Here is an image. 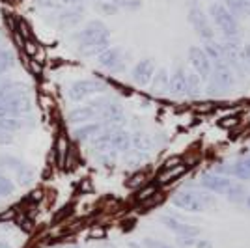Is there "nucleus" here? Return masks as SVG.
Wrapping results in <instances>:
<instances>
[{"mask_svg": "<svg viewBox=\"0 0 250 248\" xmlns=\"http://www.w3.org/2000/svg\"><path fill=\"white\" fill-rule=\"evenodd\" d=\"M0 133H2V129H0Z\"/></svg>", "mask_w": 250, "mask_h": 248, "instance_id": "obj_41", "label": "nucleus"}, {"mask_svg": "<svg viewBox=\"0 0 250 248\" xmlns=\"http://www.w3.org/2000/svg\"><path fill=\"white\" fill-rule=\"evenodd\" d=\"M11 133H6V131H2L0 133V144H4V145H8V144H11Z\"/></svg>", "mask_w": 250, "mask_h": 248, "instance_id": "obj_33", "label": "nucleus"}, {"mask_svg": "<svg viewBox=\"0 0 250 248\" xmlns=\"http://www.w3.org/2000/svg\"><path fill=\"white\" fill-rule=\"evenodd\" d=\"M153 73H155V62L151 58H142L133 67V83L136 86H140V88H144V86L151 83Z\"/></svg>", "mask_w": 250, "mask_h": 248, "instance_id": "obj_14", "label": "nucleus"}, {"mask_svg": "<svg viewBox=\"0 0 250 248\" xmlns=\"http://www.w3.org/2000/svg\"><path fill=\"white\" fill-rule=\"evenodd\" d=\"M187 17H188L190 26H192L194 32L200 36V40H204V41L215 40V30H213V26L209 24L208 15H206V11L202 10V6L198 4V0H188Z\"/></svg>", "mask_w": 250, "mask_h": 248, "instance_id": "obj_5", "label": "nucleus"}, {"mask_svg": "<svg viewBox=\"0 0 250 248\" xmlns=\"http://www.w3.org/2000/svg\"><path fill=\"white\" fill-rule=\"evenodd\" d=\"M241 161H243V163H245V166L250 170V157H247V159H241Z\"/></svg>", "mask_w": 250, "mask_h": 248, "instance_id": "obj_35", "label": "nucleus"}, {"mask_svg": "<svg viewBox=\"0 0 250 248\" xmlns=\"http://www.w3.org/2000/svg\"><path fill=\"white\" fill-rule=\"evenodd\" d=\"M106 127H114V125H106L104 122H86V124H81V127L75 129L73 136L79 142H90L99 133H103Z\"/></svg>", "mask_w": 250, "mask_h": 248, "instance_id": "obj_15", "label": "nucleus"}, {"mask_svg": "<svg viewBox=\"0 0 250 248\" xmlns=\"http://www.w3.org/2000/svg\"><path fill=\"white\" fill-rule=\"evenodd\" d=\"M94 2H97V0H94Z\"/></svg>", "mask_w": 250, "mask_h": 248, "instance_id": "obj_42", "label": "nucleus"}, {"mask_svg": "<svg viewBox=\"0 0 250 248\" xmlns=\"http://www.w3.org/2000/svg\"><path fill=\"white\" fill-rule=\"evenodd\" d=\"M97 11L103 13V15H116L118 13V6H116L112 0H97Z\"/></svg>", "mask_w": 250, "mask_h": 248, "instance_id": "obj_27", "label": "nucleus"}, {"mask_svg": "<svg viewBox=\"0 0 250 248\" xmlns=\"http://www.w3.org/2000/svg\"><path fill=\"white\" fill-rule=\"evenodd\" d=\"M0 248H11V245L6 243V241H0Z\"/></svg>", "mask_w": 250, "mask_h": 248, "instance_id": "obj_34", "label": "nucleus"}, {"mask_svg": "<svg viewBox=\"0 0 250 248\" xmlns=\"http://www.w3.org/2000/svg\"><path fill=\"white\" fill-rule=\"evenodd\" d=\"M13 63H15V54L8 49H0V73L8 71Z\"/></svg>", "mask_w": 250, "mask_h": 248, "instance_id": "obj_26", "label": "nucleus"}, {"mask_svg": "<svg viewBox=\"0 0 250 248\" xmlns=\"http://www.w3.org/2000/svg\"><path fill=\"white\" fill-rule=\"evenodd\" d=\"M103 248H116V247H114V245H104Z\"/></svg>", "mask_w": 250, "mask_h": 248, "instance_id": "obj_38", "label": "nucleus"}, {"mask_svg": "<svg viewBox=\"0 0 250 248\" xmlns=\"http://www.w3.org/2000/svg\"><path fill=\"white\" fill-rule=\"evenodd\" d=\"M161 222H163L168 229H172L179 239H192V237H198L200 233H202V229H200L198 226L185 224V222H181V220H177V218H174V217H168V215H163V217H161Z\"/></svg>", "mask_w": 250, "mask_h": 248, "instance_id": "obj_12", "label": "nucleus"}, {"mask_svg": "<svg viewBox=\"0 0 250 248\" xmlns=\"http://www.w3.org/2000/svg\"><path fill=\"white\" fill-rule=\"evenodd\" d=\"M168 81H170V77H168L167 67H159L153 73L151 83H149L151 93H155V95H165V93H168Z\"/></svg>", "mask_w": 250, "mask_h": 248, "instance_id": "obj_20", "label": "nucleus"}, {"mask_svg": "<svg viewBox=\"0 0 250 248\" xmlns=\"http://www.w3.org/2000/svg\"><path fill=\"white\" fill-rule=\"evenodd\" d=\"M131 145L136 151H142V153H147L151 147H153V138L146 133H135L131 135Z\"/></svg>", "mask_w": 250, "mask_h": 248, "instance_id": "obj_23", "label": "nucleus"}, {"mask_svg": "<svg viewBox=\"0 0 250 248\" xmlns=\"http://www.w3.org/2000/svg\"><path fill=\"white\" fill-rule=\"evenodd\" d=\"M97 116H99L97 108L90 103V104H83V106H79V108H73L71 112L67 114V120H69L71 124H86V122L94 120Z\"/></svg>", "mask_w": 250, "mask_h": 248, "instance_id": "obj_18", "label": "nucleus"}, {"mask_svg": "<svg viewBox=\"0 0 250 248\" xmlns=\"http://www.w3.org/2000/svg\"><path fill=\"white\" fill-rule=\"evenodd\" d=\"M118 10H125V11H136L142 8V0H112Z\"/></svg>", "mask_w": 250, "mask_h": 248, "instance_id": "obj_28", "label": "nucleus"}, {"mask_svg": "<svg viewBox=\"0 0 250 248\" xmlns=\"http://www.w3.org/2000/svg\"><path fill=\"white\" fill-rule=\"evenodd\" d=\"M146 157H147V153H142V151L131 149V151H127V165L138 166L140 163H144V159H146Z\"/></svg>", "mask_w": 250, "mask_h": 248, "instance_id": "obj_30", "label": "nucleus"}, {"mask_svg": "<svg viewBox=\"0 0 250 248\" xmlns=\"http://www.w3.org/2000/svg\"><path fill=\"white\" fill-rule=\"evenodd\" d=\"M144 245H146V248H172L170 245L163 243V241H159V239H149V237L144 241Z\"/></svg>", "mask_w": 250, "mask_h": 248, "instance_id": "obj_31", "label": "nucleus"}, {"mask_svg": "<svg viewBox=\"0 0 250 248\" xmlns=\"http://www.w3.org/2000/svg\"><path fill=\"white\" fill-rule=\"evenodd\" d=\"M172 204L177 209H183L188 213H202L217 202L206 190H179L172 196Z\"/></svg>", "mask_w": 250, "mask_h": 248, "instance_id": "obj_1", "label": "nucleus"}, {"mask_svg": "<svg viewBox=\"0 0 250 248\" xmlns=\"http://www.w3.org/2000/svg\"><path fill=\"white\" fill-rule=\"evenodd\" d=\"M0 168L4 170H11L15 177H17V183L22 186H28L34 181V170L28 165H24L21 159L10 155H2L0 157Z\"/></svg>", "mask_w": 250, "mask_h": 248, "instance_id": "obj_8", "label": "nucleus"}, {"mask_svg": "<svg viewBox=\"0 0 250 248\" xmlns=\"http://www.w3.org/2000/svg\"><path fill=\"white\" fill-rule=\"evenodd\" d=\"M0 129L6 133H15L22 129V122L19 118H0Z\"/></svg>", "mask_w": 250, "mask_h": 248, "instance_id": "obj_24", "label": "nucleus"}, {"mask_svg": "<svg viewBox=\"0 0 250 248\" xmlns=\"http://www.w3.org/2000/svg\"><path fill=\"white\" fill-rule=\"evenodd\" d=\"M224 6L231 15H245L247 13V0H224Z\"/></svg>", "mask_w": 250, "mask_h": 248, "instance_id": "obj_25", "label": "nucleus"}, {"mask_svg": "<svg viewBox=\"0 0 250 248\" xmlns=\"http://www.w3.org/2000/svg\"><path fill=\"white\" fill-rule=\"evenodd\" d=\"M247 206H249V207H250V196H249V200H247Z\"/></svg>", "mask_w": 250, "mask_h": 248, "instance_id": "obj_39", "label": "nucleus"}, {"mask_svg": "<svg viewBox=\"0 0 250 248\" xmlns=\"http://www.w3.org/2000/svg\"><path fill=\"white\" fill-rule=\"evenodd\" d=\"M129 248H142L138 243H129Z\"/></svg>", "mask_w": 250, "mask_h": 248, "instance_id": "obj_36", "label": "nucleus"}, {"mask_svg": "<svg viewBox=\"0 0 250 248\" xmlns=\"http://www.w3.org/2000/svg\"><path fill=\"white\" fill-rule=\"evenodd\" d=\"M13 190H15V186H13V183H11V179H8V177L0 172V198L11 196Z\"/></svg>", "mask_w": 250, "mask_h": 248, "instance_id": "obj_29", "label": "nucleus"}, {"mask_svg": "<svg viewBox=\"0 0 250 248\" xmlns=\"http://www.w3.org/2000/svg\"><path fill=\"white\" fill-rule=\"evenodd\" d=\"M106 92V84L95 79H84V81H77L69 86L67 90V97L71 101H83L90 95H97V93Z\"/></svg>", "mask_w": 250, "mask_h": 248, "instance_id": "obj_7", "label": "nucleus"}, {"mask_svg": "<svg viewBox=\"0 0 250 248\" xmlns=\"http://www.w3.org/2000/svg\"><path fill=\"white\" fill-rule=\"evenodd\" d=\"M222 45V56H224V62L231 67V71H235L241 79L247 77V65L243 62V45H241L239 38H226Z\"/></svg>", "mask_w": 250, "mask_h": 248, "instance_id": "obj_6", "label": "nucleus"}, {"mask_svg": "<svg viewBox=\"0 0 250 248\" xmlns=\"http://www.w3.org/2000/svg\"><path fill=\"white\" fill-rule=\"evenodd\" d=\"M209 15L215 21V24L219 26V30L224 34V38H237L239 36V24L235 15H231L228 11V8L224 4L213 2L209 6Z\"/></svg>", "mask_w": 250, "mask_h": 248, "instance_id": "obj_4", "label": "nucleus"}, {"mask_svg": "<svg viewBox=\"0 0 250 248\" xmlns=\"http://www.w3.org/2000/svg\"><path fill=\"white\" fill-rule=\"evenodd\" d=\"M106 38H110V30H108L101 21L88 22L83 30L77 32L73 36V40L77 43L92 41V40H106Z\"/></svg>", "mask_w": 250, "mask_h": 248, "instance_id": "obj_11", "label": "nucleus"}, {"mask_svg": "<svg viewBox=\"0 0 250 248\" xmlns=\"http://www.w3.org/2000/svg\"><path fill=\"white\" fill-rule=\"evenodd\" d=\"M241 54H243V62L247 65V69H250V45H245Z\"/></svg>", "mask_w": 250, "mask_h": 248, "instance_id": "obj_32", "label": "nucleus"}, {"mask_svg": "<svg viewBox=\"0 0 250 248\" xmlns=\"http://www.w3.org/2000/svg\"><path fill=\"white\" fill-rule=\"evenodd\" d=\"M188 63H190L192 71L196 73L202 81L209 79V75H211V60H209V56L202 47H190L188 49Z\"/></svg>", "mask_w": 250, "mask_h": 248, "instance_id": "obj_9", "label": "nucleus"}, {"mask_svg": "<svg viewBox=\"0 0 250 248\" xmlns=\"http://www.w3.org/2000/svg\"><path fill=\"white\" fill-rule=\"evenodd\" d=\"M233 71L224 60L211 63V75H209V84H208V95L215 97V95H222L231 90L233 86Z\"/></svg>", "mask_w": 250, "mask_h": 248, "instance_id": "obj_2", "label": "nucleus"}, {"mask_svg": "<svg viewBox=\"0 0 250 248\" xmlns=\"http://www.w3.org/2000/svg\"><path fill=\"white\" fill-rule=\"evenodd\" d=\"M204 93V81L194 71H187L185 75V95L200 97Z\"/></svg>", "mask_w": 250, "mask_h": 248, "instance_id": "obj_21", "label": "nucleus"}, {"mask_svg": "<svg viewBox=\"0 0 250 248\" xmlns=\"http://www.w3.org/2000/svg\"><path fill=\"white\" fill-rule=\"evenodd\" d=\"M84 0H38V8L45 10H63V8H71V6H81Z\"/></svg>", "mask_w": 250, "mask_h": 248, "instance_id": "obj_22", "label": "nucleus"}, {"mask_svg": "<svg viewBox=\"0 0 250 248\" xmlns=\"http://www.w3.org/2000/svg\"><path fill=\"white\" fill-rule=\"evenodd\" d=\"M110 47V40H92V41L79 43V52L83 56H99L104 49Z\"/></svg>", "mask_w": 250, "mask_h": 248, "instance_id": "obj_19", "label": "nucleus"}, {"mask_svg": "<svg viewBox=\"0 0 250 248\" xmlns=\"http://www.w3.org/2000/svg\"><path fill=\"white\" fill-rule=\"evenodd\" d=\"M185 67L183 65H176L174 67V73L170 75V81H168V92L172 93V95H185Z\"/></svg>", "mask_w": 250, "mask_h": 248, "instance_id": "obj_17", "label": "nucleus"}, {"mask_svg": "<svg viewBox=\"0 0 250 248\" xmlns=\"http://www.w3.org/2000/svg\"><path fill=\"white\" fill-rule=\"evenodd\" d=\"M0 49H4V38L0 36Z\"/></svg>", "mask_w": 250, "mask_h": 248, "instance_id": "obj_37", "label": "nucleus"}, {"mask_svg": "<svg viewBox=\"0 0 250 248\" xmlns=\"http://www.w3.org/2000/svg\"><path fill=\"white\" fill-rule=\"evenodd\" d=\"M133 149V145H131V135L124 131L122 127H118L112 131V135H110V142H108V151H112V153H127V151H131Z\"/></svg>", "mask_w": 250, "mask_h": 248, "instance_id": "obj_16", "label": "nucleus"}, {"mask_svg": "<svg viewBox=\"0 0 250 248\" xmlns=\"http://www.w3.org/2000/svg\"><path fill=\"white\" fill-rule=\"evenodd\" d=\"M83 19H84L83 4H81V6H71V8L58 10L56 15H54V22H56V26H60V28H71L75 24H79Z\"/></svg>", "mask_w": 250, "mask_h": 248, "instance_id": "obj_13", "label": "nucleus"}, {"mask_svg": "<svg viewBox=\"0 0 250 248\" xmlns=\"http://www.w3.org/2000/svg\"><path fill=\"white\" fill-rule=\"evenodd\" d=\"M97 63H99L101 67H104V69H108V71L118 73L124 69L125 54L120 47H108V49H104V51L97 56Z\"/></svg>", "mask_w": 250, "mask_h": 248, "instance_id": "obj_10", "label": "nucleus"}, {"mask_svg": "<svg viewBox=\"0 0 250 248\" xmlns=\"http://www.w3.org/2000/svg\"><path fill=\"white\" fill-rule=\"evenodd\" d=\"M200 183H202V186H204L208 192L224 194V196H229V198H233V200H237V198L243 194L241 186L237 185L235 181H231L229 177L219 176V174H204L202 179H200Z\"/></svg>", "mask_w": 250, "mask_h": 248, "instance_id": "obj_3", "label": "nucleus"}, {"mask_svg": "<svg viewBox=\"0 0 250 248\" xmlns=\"http://www.w3.org/2000/svg\"><path fill=\"white\" fill-rule=\"evenodd\" d=\"M69 248H79V247H69Z\"/></svg>", "mask_w": 250, "mask_h": 248, "instance_id": "obj_40", "label": "nucleus"}]
</instances>
